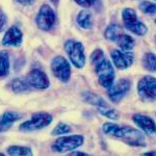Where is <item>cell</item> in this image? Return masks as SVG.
<instances>
[{"instance_id":"cell-1","label":"cell","mask_w":156,"mask_h":156,"mask_svg":"<svg viewBox=\"0 0 156 156\" xmlns=\"http://www.w3.org/2000/svg\"><path fill=\"white\" fill-rule=\"evenodd\" d=\"M103 131L108 135L120 138L129 146L146 147V140L144 134L135 128H132L130 126L121 127L117 124L106 123V124L103 125Z\"/></svg>"},{"instance_id":"cell-2","label":"cell","mask_w":156,"mask_h":156,"mask_svg":"<svg viewBox=\"0 0 156 156\" xmlns=\"http://www.w3.org/2000/svg\"><path fill=\"white\" fill-rule=\"evenodd\" d=\"M82 99L87 103L96 107L100 112V114L104 115V117H107L108 119L112 120L119 119V114H118L117 110H115L114 108L110 107L102 97L98 96V95L94 94V93L85 92L82 94Z\"/></svg>"},{"instance_id":"cell-3","label":"cell","mask_w":156,"mask_h":156,"mask_svg":"<svg viewBox=\"0 0 156 156\" xmlns=\"http://www.w3.org/2000/svg\"><path fill=\"white\" fill-rule=\"evenodd\" d=\"M52 122V115L48 112H36L32 115L31 119L27 120L19 126V129L24 132H31L41 130L49 126Z\"/></svg>"},{"instance_id":"cell-4","label":"cell","mask_w":156,"mask_h":156,"mask_svg":"<svg viewBox=\"0 0 156 156\" xmlns=\"http://www.w3.org/2000/svg\"><path fill=\"white\" fill-rule=\"evenodd\" d=\"M65 50H66L70 60L75 67L81 69L85 64V54L83 45L79 42L68 40L65 43Z\"/></svg>"},{"instance_id":"cell-5","label":"cell","mask_w":156,"mask_h":156,"mask_svg":"<svg viewBox=\"0 0 156 156\" xmlns=\"http://www.w3.org/2000/svg\"><path fill=\"white\" fill-rule=\"evenodd\" d=\"M122 18L124 21L125 27L129 30V31L133 32L136 36H145L148 31L147 26L142 23L140 21L137 20L136 12L133 9H125L123 11Z\"/></svg>"},{"instance_id":"cell-6","label":"cell","mask_w":156,"mask_h":156,"mask_svg":"<svg viewBox=\"0 0 156 156\" xmlns=\"http://www.w3.org/2000/svg\"><path fill=\"white\" fill-rule=\"evenodd\" d=\"M84 142V138L82 135H70V136H62L57 138L56 140L52 144V150L54 152L65 153L68 151H73L80 147Z\"/></svg>"},{"instance_id":"cell-7","label":"cell","mask_w":156,"mask_h":156,"mask_svg":"<svg viewBox=\"0 0 156 156\" xmlns=\"http://www.w3.org/2000/svg\"><path fill=\"white\" fill-rule=\"evenodd\" d=\"M96 72L98 75V79L101 85L105 89H109L114 84V80L115 77V70L112 65L107 59L103 58L101 62L96 65Z\"/></svg>"},{"instance_id":"cell-8","label":"cell","mask_w":156,"mask_h":156,"mask_svg":"<svg viewBox=\"0 0 156 156\" xmlns=\"http://www.w3.org/2000/svg\"><path fill=\"white\" fill-rule=\"evenodd\" d=\"M55 19L56 17L51 6L48 4H43L36 17V24L39 29L43 31H48L53 27Z\"/></svg>"},{"instance_id":"cell-9","label":"cell","mask_w":156,"mask_h":156,"mask_svg":"<svg viewBox=\"0 0 156 156\" xmlns=\"http://www.w3.org/2000/svg\"><path fill=\"white\" fill-rule=\"evenodd\" d=\"M51 71L54 76L62 82H68L71 77V67L69 62L59 55L53 57L52 59Z\"/></svg>"},{"instance_id":"cell-10","label":"cell","mask_w":156,"mask_h":156,"mask_svg":"<svg viewBox=\"0 0 156 156\" xmlns=\"http://www.w3.org/2000/svg\"><path fill=\"white\" fill-rule=\"evenodd\" d=\"M137 92L145 101L156 100V78L152 76H145L138 81Z\"/></svg>"},{"instance_id":"cell-11","label":"cell","mask_w":156,"mask_h":156,"mask_svg":"<svg viewBox=\"0 0 156 156\" xmlns=\"http://www.w3.org/2000/svg\"><path fill=\"white\" fill-rule=\"evenodd\" d=\"M26 81L30 87L37 90H46L49 87L50 81L46 73L40 69L31 70L26 76Z\"/></svg>"},{"instance_id":"cell-12","label":"cell","mask_w":156,"mask_h":156,"mask_svg":"<svg viewBox=\"0 0 156 156\" xmlns=\"http://www.w3.org/2000/svg\"><path fill=\"white\" fill-rule=\"evenodd\" d=\"M131 83L129 80L127 79H121L118 82H115V84H112L109 89L107 90L108 98L110 99V101L114 103L120 102L123 99L128 92L130 90Z\"/></svg>"},{"instance_id":"cell-13","label":"cell","mask_w":156,"mask_h":156,"mask_svg":"<svg viewBox=\"0 0 156 156\" xmlns=\"http://www.w3.org/2000/svg\"><path fill=\"white\" fill-rule=\"evenodd\" d=\"M133 54L129 51H120V50H112V59L115 66L118 69H127L133 62Z\"/></svg>"},{"instance_id":"cell-14","label":"cell","mask_w":156,"mask_h":156,"mask_svg":"<svg viewBox=\"0 0 156 156\" xmlns=\"http://www.w3.org/2000/svg\"><path fill=\"white\" fill-rule=\"evenodd\" d=\"M23 42V34L17 26H12L6 30L2 39V45L4 46L19 47Z\"/></svg>"},{"instance_id":"cell-15","label":"cell","mask_w":156,"mask_h":156,"mask_svg":"<svg viewBox=\"0 0 156 156\" xmlns=\"http://www.w3.org/2000/svg\"><path fill=\"white\" fill-rule=\"evenodd\" d=\"M132 120L147 134L152 135L156 133V124L150 117H147V115H140V114H135L132 117Z\"/></svg>"},{"instance_id":"cell-16","label":"cell","mask_w":156,"mask_h":156,"mask_svg":"<svg viewBox=\"0 0 156 156\" xmlns=\"http://www.w3.org/2000/svg\"><path fill=\"white\" fill-rule=\"evenodd\" d=\"M21 119V115L15 112H5L0 117V133L9 130L15 122Z\"/></svg>"},{"instance_id":"cell-17","label":"cell","mask_w":156,"mask_h":156,"mask_svg":"<svg viewBox=\"0 0 156 156\" xmlns=\"http://www.w3.org/2000/svg\"><path fill=\"white\" fill-rule=\"evenodd\" d=\"M122 34H123V30L121 28V26H119V25H117V24L109 25L104 32L105 37H106L108 41H112V42H115V41L117 42Z\"/></svg>"},{"instance_id":"cell-18","label":"cell","mask_w":156,"mask_h":156,"mask_svg":"<svg viewBox=\"0 0 156 156\" xmlns=\"http://www.w3.org/2000/svg\"><path fill=\"white\" fill-rule=\"evenodd\" d=\"M9 73V52L0 51V78H4Z\"/></svg>"},{"instance_id":"cell-19","label":"cell","mask_w":156,"mask_h":156,"mask_svg":"<svg viewBox=\"0 0 156 156\" xmlns=\"http://www.w3.org/2000/svg\"><path fill=\"white\" fill-rule=\"evenodd\" d=\"M6 153L11 156H31L32 150L24 146H9L6 149Z\"/></svg>"},{"instance_id":"cell-20","label":"cell","mask_w":156,"mask_h":156,"mask_svg":"<svg viewBox=\"0 0 156 156\" xmlns=\"http://www.w3.org/2000/svg\"><path fill=\"white\" fill-rule=\"evenodd\" d=\"M11 89L16 94H21V93H25L28 90L29 85L27 83L26 79L18 77L12 79V81L11 82Z\"/></svg>"},{"instance_id":"cell-21","label":"cell","mask_w":156,"mask_h":156,"mask_svg":"<svg viewBox=\"0 0 156 156\" xmlns=\"http://www.w3.org/2000/svg\"><path fill=\"white\" fill-rule=\"evenodd\" d=\"M77 23L81 28L90 29L93 25V18L90 12L87 11H81L77 16Z\"/></svg>"},{"instance_id":"cell-22","label":"cell","mask_w":156,"mask_h":156,"mask_svg":"<svg viewBox=\"0 0 156 156\" xmlns=\"http://www.w3.org/2000/svg\"><path fill=\"white\" fill-rule=\"evenodd\" d=\"M118 45L123 51H131L132 48L134 47V39L128 34H122L120 39L118 40Z\"/></svg>"},{"instance_id":"cell-23","label":"cell","mask_w":156,"mask_h":156,"mask_svg":"<svg viewBox=\"0 0 156 156\" xmlns=\"http://www.w3.org/2000/svg\"><path fill=\"white\" fill-rule=\"evenodd\" d=\"M143 66L150 72H156V55L148 52L143 57Z\"/></svg>"},{"instance_id":"cell-24","label":"cell","mask_w":156,"mask_h":156,"mask_svg":"<svg viewBox=\"0 0 156 156\" xmlns=\"http://www.w3.org/2000/svg\"><path fill=\"white\" fill-rule=\"evenodd\" d=\"M140 11L145 14H149V15H153L156 14V4L152 3V2L149 1H144L140 3Z\"/></svg>"},{"instance_id":"cell-25","label":"cell","mask_w":156,"mask_h":156,"mask_svg":"<svg viewBox=\"0 0 156 156\" xmlns=\"http://www.w3.org/2000/svg\"><path fill=\"white\" fill-rule=\"evenodd\" d=\"M71 131V127L69 125L65 124V123H58L57 126L54 128L53 131H52V135H62L66 134Z\"/></svg>"},{"instance_id":"cell-26","label":"cell","mask_w":156,"mask_h":156,"mask_svg":"<svg viewBox=\"0 0 156 156\" xmlns=\"http://www.w3.org/2000/svg\"><path fill=\"white\" fill-rule=\"evenodd\" d=\"M104 58V54L101 49H96L90 55V62L94 66H96L98 62H100L101 60Z\"/></svg>"},{"instance_id":"cell-27","label":"cell","mask_w":156,"mask_h":156,"mask_svg":"<svg viewBox=\"0 0 156 156\" xmlns=\"http://www.w3.org/2000/svg\"><path fill=\"white\" fill-rule=\"evenodd\" d=\"M7 23V18L3 12L0 11V32L3 31Z\"/></svg>"},{"instance_id":"cell-28","label":"cell","mask_w":156,"mask_h":156,"mask_svg":"<svg viewBox=\"0 0 156 156\" xmlns=\"http://www.w3.org/2000/svg\"><path fill=\"white\" fill-rule=\"evenodd\" d=\"M77 4H79L80 6H83V7H89L92 6L93 3H94L95 0H74Z\"/></svg>"},{"instance_id":"cell-29","label":"cell","mask_w":156,"mask_h":156,"mask_svg":"<svg viewBox=\"0 0 156 156\" xmlns=\"http://www.w3.org/2000/svg\"><path fill=\"white\" fill-rule=\"evenodd\" d=\"M16 1L21 5H31L34 2V0H16Z\"/></svg>"},{"instance_id":"cell-30","label":"cell","mask_w":156,"mask_h":156,"mask_svg":"<svg viewBox=\"0 0 156 156\" xmlns=\"http://www.w3.org/2000/svg\"><path fill=\"white\" fill-rule=\"evenodd\" d=\"M70 155H87L84 152H77V151H72V153Z\"/></svg>"},{"instance_id":"cell-31","label":"cell","mask_w":156,"mask_h":156,"mask_svg":"<svg viewBox=\"0 0 156 156\" xmlns=\"http://www.w3.org/2000/svg\"><path fill=\"white\" fill-rule=\"evenodd\" d=\"M51 1H52V3H54V4L58 3V0H51Z\"/></svg>"},{"instance_id":"cell-32","label":"cell","mask_w":156,"mask_h":156,"mask_svg":"<svg viewBox=\"0 0 156 156\" xmlns=\"http://www.w3.org/2000/svg\"><path fill=\"white\" fill-rule=\"evenodd\" d=\"M4 154H3V153H2V152H0V156H3Z\"/></svg>"},{"instance_id":"cell-33","label":"cell","mask_w":156,"mask_h":156,"mask_svg":"<svg viewBox=\"0 0 156 156\" xmlns=\"http://www.w3.org/2000/svg\"><path fill=\"white\" fill-rule=\"evenodd\" d=\"M155 23H156V20H155Z\"/></svg>"}]
</instances>
